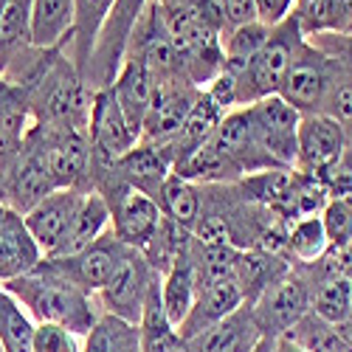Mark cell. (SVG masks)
Returning a JSON list of instances; mask_svg holds the SVG:
<instances>
[{
  "label": "cell",
  "mask_w": 352,
  "mask_h": 352,
  "mask_svg": "<svg viewBox=\"0 0 352 352\" xmlns=\"http://www.w3.org/2000/svg\"><path fill=\"white\" fill-rule=\"evenodd\" d=\"M302 3H307V0H299V6H302Z\"/></svg>",
  "instance_id": "cell-46"
},
{
  "label": "cell",
  "mask_w": 352,
  "mask_h": 352,
  "mask_svg": "<svg viewBox=\"0 0 352 352\" xmlns=\"http://www.w3.org/2000/svg\"><path fill=\"white\" fill-rule=\"evenodd\" d=\"M25 124H28L25 102H20L9 91V96L0 102V158L20 153L23 138H25Z\"/></svg>",
  "instance_id": "cell-31"
},
{
  "label": "cell",
  "mask_w": 352,
  "mask_h": 352,
  "mask_svg": "<svg viewBox=\"0 0 352 352\" xmlns=\"http://www.w3.org/2000/svg\"><path fill=\"white\" fill-rule=\"evenodd\" d=\"M110 91H113L116 102H119L133 135L141 138L146 110H150L153 94H155V79H153L150 68L144 65L141 56H130V60H124V65H122V71H119V76H116Z\"/></svg>",
  "instance_id": "cell-18"
},
{
  "label": "cell",
  "mask_w": 352,
  "mask_h": 352,
  "mask_svg": "<svg viewBox=\"0 0 352 352\" xmlns=\"http://www.w3.org/2000/svg\"><path fill=\"white\" fill-rule=\"evenodd\" d=\"M245 116L256 144L276 166L290 169L296 164V141H299V124H302V113L296 107L287 104L276 94L248 104Z\"/></svg>",
  "instance_id": "cell-3"
},
{
  "label": "cell",
  "mask_w": 352,
  "mask_h": 352,
  "mask_svg": "<svg viewBox=\"0 0 352 352\" xmlns=\"http://www.w3.org/2000/svg\"><path fill=\"white\" fill-rule=\"evenodd\" d=\"M349 79H352V56H349Z\"/></svg>",
  "instance_id": "cell-43"
},
{
  "label": "cell",
  "mask_w": 352,
  "mask_h": 352,
  "mask_svg": "<svg viewBox=\"0 0 352 352\" xmlns=\"http://www.w3.org/2000/svg\"><path fill=\"white\" fill-rule=\"evenodd\" d=\"M6 195H9V189H6V184H3V175H0V206H3Z\"/></svg>",
  "instance_id": "cell-40"
},
{
  "label": "cell",
  "mask_w": 352,
  "mask_h": 352,
  "mask_svg": "<svg viewBox=\"0 0 352 352\" xmlns=\"http://www.w3.org/2000/svg\"><path fill=\"white\" fill-rule=\"evenodd\" d=\"M330 91H333V76L327 56L302 43L279 87V96L296 107L302 116H310V113H321V104H327Z\"/></svg>",
  "instance_id": "cell-6"
},
{
  "label": "cell",
  "mask_w": 352,
  "mask_h": 352,
  "mask_svg": "<svg viewBox=\"0 0 352 352\" xmlns=\"http://www.w3.org/2000/svg\"><path fill=\"white\" fill-rule=\"evenodd\" d=\"M299 45H302L299 17L290 14L285 23L271 28L268 43L234 76V104H254L265 96H276Z\"/></svg>",
  "instance_id": "cell-2"
},
{
  "label": "cell",
  "mask_w": 352,
  "mask_h": 352,
  "mask_svg": "<svg viewBox=\"0 0 352 352\" xmlns=\"http://www.w3.org/2000/svg\"><path fill=\"white\" fill-rule=\"evenodd\" d=\"M110 212H113V234L119 237L124 245L146 251V245L153 243V237L161 228L164 212L161 206L130 186L122 189V195H116L113 203H107Z\"/></svg>",
  "instance_id": "cell-12"
},
{
  "label": "cell",
  "mask_w": 352,
  "mask_h": 352,
  "mask_svg": "<svg viewBox=\"0 0 352 352\" xmlns=\"http://www.w3.org/2000/svg\"><path fill=\"white\" fill-rule=\"evenodd\" d=\"M285 338H290L305 352H349V346L344 344L338 327L330 324V321H324L321 316H316L313 310L305 313L296 324L285 333Z\"/></svg>",
  "instance_id": "cell-28"
},
{
  "label": "cell",
  "mask_w": 352,
  "mask_h": 352,
  "mask_svg": "<svg viewBox=\"0 0 352 352\" xmlns=\"http://www.w3.org/2000/svg\"><path fill=\"white\" fill-rule=\"evenodd\" d=\"M6 214V206H0V217H3Z\"/></svg>",
  "instance_id": "cell-44"
},
{
  "label": "cell",
  "mask_w": 352,
  "mask_h": 352,
  "mask_svg": "<svg viewBox=\"0 0 352 352\" xmlns=\"http://www.w3.org/2000/svg\"><path fill=\"white\" fill-rule=\"evenodd\" d=\"M155 274L158 271L150 265V259L144 256V251L127 248L122 254V259L116 262V268H113L110 279L104 282V287L99 290L107 313L116 318L130 321V324H138L146 290H150Z\"/></svg>",
  "instance_id": "cell-5"
},
{
  "label": "cell",
  "mask_w": 352,
  "mask_h": 352,
  "mask_svg": "<svg viewBox=\"0 0 352 352\" xmlns=\"http://www.w3.org/2000/svg\"><path fill=\"white\" fill-rule=\"evenodd\" d=\"M6 293H12L17 305L28 307L40 324H60L74 336H87L99 321L91 293L54 274L45 262H40L25 276L6 282Z\"/></svg>",
  "instance_id": "cell-1"
},
{
  "label": "cell",
  "mask_w": 352,
  "mask_h": 352,
  "mask_svg": "<svg viewBox=\"0 0 352 352\" xmlns=\"http://www.w3.org/2000/svg\"><path fill=\"white\" fill-rule=\"evenodd\" d=\"M318 217H321V226H324V234L330 240V248H349L352 245V203L330 200Z\"/></svg>",
  "instance_id": "cell-32"
},
{
  "label": "cell",
  "mask_w": 352,
  "mask_h": 352,
  "mask_svg": "<svg viewBox=\"0 0 352 352\" xmlns=\"http://www.w3.org/2000/svg\"><path fill=\"white\" fill-rule=\"evenodd\" d=\"M6 96H9V85H6L3 79H0V102H3Z\"/></svg>",
  "instance_id": "cell-41"
},
{
  "label": "cell",
  "mask_w": 352,
  "mask_h": 352,
  "mask_svg": "<svg viewBox=\"0 0 352 352\" xmlns=\"http://www.w3.org/2000/svg\"><path fill=\"white\" fill-rule=\"evenodd\" d=\"M34 324L23 313L12 293L0 290V349L3 352H32Z\"/></svg>",
  "instance_id": "cell-29"
},
{
  "label": "cell",
  "mask_w": 352,
  "mask_h": 352,
  "mask_svg": "<svg viewBox=\"0 0 352 352\" xmlns=\"http://www.w3.org/2000/svg\"><path fill=\"white\" fill-rule=\"evenodd\" d=\"M74 32V0H32L28 43L37 48H56Z\"/></svg>",
  "instance_id": "cell-20"
},
{
  "label": "cell",
  "mask_w": 352,
  "mask_h": 352,
  "mask_svg": "<svg viewBox=\"0 0 352 352\" xmlns=\"http://www.w3.org/2000/svg\"><path fill=\"white\" fill-rule=\"evenodd\" d=\"M45 164L56 189H79L91 164V138L79 127H63L45 146Z\"/></svg>",
  "instance_id": "cell-14"
},
{
  "label": "cell",
  "mask_w": 352,
  "mask_h": 352,
  "mask_svg": "<svg viewBox=\"0 0 352 352\" xmlns=\"http://www.w3.org/2000/svg\"><path fill=\"white\" fill-rule=\"evenodd\" d=\"M32 25V0H9L0 14V48H12L20 40H28Z\"/></svg>",
  "instance_id": "cell-33"
},
{
  "label": "cell",
  "mask_w": 352,
  "mask_h": 352,
  "mask_svg": "<svg viewBox=\"0 0 352 352\" xmlns=\"http://www.w3.org/2000/svg\"><path fill=\"white\" fill-rule=\"evenodd\" d=\"M248 307L256 318L262 336L279 338L296 324L305 313H310V287L299 274L282 271Z\"/></svg>",
  "instance_id": "cell-4"
},
{
  "label": "cell",
  "mask_w": 352,
  "mask_h": 352,
  "mask_svg": "<svg viewBox=\"0 0 352 352\" xmlns=\"http://www.w3.org/2000/svg\"><path fill=\"white\" fill-rule=\"evenodd\" d=\"M346 153V138L341 124L327 113H310L302 116L299 141H296V164L299 172L321 178L338 158Z\"/></svg>",
  "instance_id": "cell-10"
},
{
  "label": "cell",
  "mask_w": 352,
  "mask_h": 352,
  "mask_svg": "<svg viewBox=\"0 0 352 352\" xmlns=\"http://www.w3.org/2000/svg\"><path fill=\"white\" fill-rule=\"evenodd\" d=\"M197 299V282H195V265L189 248H184L178 256L172 259V265L166 271V276L161 279V302H164V313L172 321V327L178 330L184 324V318L189 316L192 305Z\"/></svg>",
  "instance_id": "cell-19"
},
{
  "label": "cell",
  "mask_w": 352,
  "mask_h": 352,
  "mask_svg": "<svg viewBox=\"0 0 352 352\" xmlns=\"http://www.w3.org/2000/svg\"><path fill=\"white\" fill-rule=\"evenodd\" d=\"M116 0H74V40H76V65L87 71V60L94 54V43L104 28Z\"/></svg>",
  "instance_id": "cell-23"
},
{
  "label": "cell",
  "mask_w": 352,
  "mask_h": 352,
  "mask_svg": "<svg viewBox=\"0 0 352 352\" xmlns=\"http://www.w3.org/2000/svg\"><path fill=\"white\" fill-rule=\"evenodd\" d=\"M6 3H9V0H0V14H3V9H6Z\"/></svg>",
  "instance_id": "cell-42"
},
{
  "label": "cell",
  "mask_w": 352,
  "mask_h": 352,
  "mask_svg": "<svg viewBox=\"0 0 352 352\" xmlns=\"http://www.w3.org/2000/svg\"><path fill=\"white\" fill-rule=\"evenodd\" d=\"M243 305H245V293H243L240 282L234 276L217 279V282L206 285L203 290H197V299H195L189 316L184 318V324L178 327V336L184 341H189L197 333L209 330L212 324L223 321L226 316H231L234 310H240Z\"/></svg>",
  "instance_id": "cell-13"
},
{
  "label": "cell",
  "mask_w": 352,
  "mask_h": 352,
  "mask_svg": "<svg viewBox=\"0 0 352 352\" xmlns=\"http://www.w3.org/2000/svg\"><path fill=\"white\" fill-rule=\"evenodd\" d=\"M56 189L51 172H48V164H45V153L43 146H37V150L32 155H25L14 172L12 178V186H9V195L14 200V212H32L37 203L51 195Z\"/></svg>",
  "instance_id": "cell-21"
},
{
  "label": "cell",
  "mask_w": 352,
  "mask_h": 352,
  "mask_svg": "<svg viewBox=\"0 0 352 352\" xmlns=\"http://www.w3.org/2000/svg\"><path fill=\"white\" fill-rule=\"evenodd\" d=\"M82 352H141L138 324H130L124 318L104 313V316H99L94 330L87 333Z\"/></svg>",
  "instance_id": "cell-26"
},
{
  "label": "cell",
  "mask_w": 352,
  "mask_h": 352,
  "mask_svg": "<svg viewBox=\"0 0 352 352\" xmlns=\"http://www.w3.org/2000/svg\"><path fill=\"white\" fill-rule=\"evenodd\" d=\"M276 352H305V349H302V346H296L290 338L279 336V338H276Z\"/></svg>",
  "instance_id": "cell-38"
},
{
  "label": "cell",
  "mask_w": 352,
  "mask_h": 352,
  "mask_svg": "<svg viewBox=\"0 0 352 352\" xmlns=\"http://www.w3.org/2000/svg\"><path fill=\"white\" fill-rule=\"evenodd\" d=\"M110 220V206H107V200L99 195V192H91V195H85L82 200V209L71 226V234L65 237V243L60 245V251L51 254V256H74L79 251H85L87 245H94L99 237H102V231Z\"/></svg>",
  "instance_id": "cell-22"
},
{
  "label": "cell",
  "mask_w": 352,
  "mask_h": 352,
  "mask_svg": "<svg viewBox=\"0 0 352 352\" xmlns=\"http://www.w3.org/2000/svg\"><path fill=\"white\" fill-rule=\"evenodd\" d=\"M265 338L256 324L251 307H240L209 330L189 338V352H254V346Z\"/></svg>",
  "instance_id": "cell-17"
},
{
  "label": "cell",
  "mask_w": 352,
  "mask_h": 352,
  "mask_svg": "<svg viewBox=\"0 0 352 352\" xmlns=\"http://www.w3.org/2000/svg\"><path fill=\"white\" fill-rule=\"evenodd\" d=\"M254 352H276V338H262V341L254 346Z\"/></svg>",
  "instance_id": "cell-39"
},
{
  "label": "cell",
  "mask_w": 352,
  "mask_h": 352,
  "mask_svg": "<svg viewBox=\"0 0 352 352\" xmlns=\"http://www.w3.org/2000/svg\"><path fill=\"white\" fill-rule=\"evenodd\" d=\"M158 206H161L166 220H172L175 226H181L184 231H192L197 217H200V197H197L195 186L189 181H184L181 175H175V172L161 186Z\"/></svg>",
  "instance_id": "cell-25"
},
{
  "label": "cell",
  "mask_w": 352,
  "mask_h": 352,
  "mask_svg": "<svg viewBox=\"0 0 352 352\" xmlns=\"http://www.w3.org/2000/svg\"><path fill=\"white\" fill-rule=\"evenodd\" d=\"M268 37H271V28L262 25L259 20L231 28L228 40L223 43V71L231 74V76H237L259 54V48L268 43Z\"/></svg>",
  "instance_id": "cell-27"
},
{
  "label": "cell",
  "mask_w": 352,
  "mask_h": 352,
  "mask_svg": "<svg viewBox=\"0 0 352 352\" xmlns=\"http://www.w3.org/2000/svg\"><path fill=\"white\" fill-rule=\"evenodd\" d=\"M287 248L299 262H305V265H313V262L324 256L330 248V240L324 234V226H321V217L318 214L299 217L293 223V228L287 231Z\"/></svg>",
  "instance_id": "cell-30"
},
{
  "label": "cell",
  "mask_w": 352,
  "mask_h": 352,
  "mask_svg": "<svg viewBox=\"0 0 352 352\" xmlns=\"http://www.w3.org/2000/svg\"><path fill=\"white\" fill-rule=\"evenodd\" d=\"M310 310L330 324L352 321V282L349 276H321L310 290Z\"/></svg>",
  "instance_id": "cell-24"
},
{
  "label": "cell",
  "mask_w": 352,
  "mask_h": 352,
  "mask_svg": "<svg viewBox=\"0 0 352 352\" xmlns=\"http://www.w3.org/2000/svg\"><path fill=\"white\" fill-rule=\"evenodd\" d=\"M127 248L130 245H124L116 234H107V237L102 234L94 245H87L85 251H79L74 256H48L43 262L54 274L68 279L71 285L82 287L85 293H94V290L104 287V282L110 279V274L116 268V262L122 259V254Z\"/></svg>",
  "instance_id": "cell-7"
},
{
  "label": "cell",
  "mask_w": 352,
  "mask_h": 352,
  "mask_svg": "<svg viewBox=\"0 0 352 352\" xmlns=\"http://www.w3.org/2000/svg\"><path fill=\"white\" fill-rule=\"evenodd\" d=\"M43 262V251L28 234L20 212L6 209L0 217V282H12L34 271Z\"/></svg>",
  "instance_id": "cell-16"
},
{
  "label": "cell",
  "mask_w": 352,
  "mask_h": 352,
  "mask_svg": "<svg viewBox=\"0 0 352 352\" xmlns=\"http://www.w3.org/2000/svg\"><path fill=\"white\" fill-rule=\"evenodd\" d=\"M349 282H352V274H349Z\"/></svg>",
  "instance_id": "cell-47"
},
{
  "label": "cell",
  "mask_w": 352,
  "mask_h": 352,
  "mask_svg": "<svg viewBox=\"0 0 352 352\" xmlns=\"http://www.w3.org/2000/svg\"><path fill=\"white\" fill-rule=\"evenodd\" d=\"M141 6H144V0H116V6H113V20H119V25H122V37H127V32H130V25L135 23V17H138V12H141ZM107 17V20H110Z\"/></svg>",
  "instance_id": "cell-37"
},
{
  "label": "cell",
  "mask_w": 352,
  "mask_h": 352,
  "mask_svg": "<svg viewBox=\"0 0 352 352\" xmlns=\"http://www.w3.org/2000/svg\"><path fill=\"white\" fill-rule=\"evenodd\" d=\"M158 3H172V0H158Z\"/></svg>",
  "instance_id": "cell-45"
},
{
  "label": "cell",
  "mask_w": 352,
  "mask_h": 352,
  "mask_svg": "<svg viewBox=\"0 0 352 352\" xmlns=\"http://www.w3.org/2000/svg\"><path fill=\"white\" fill-rule=\"evenodd\" d=\"M85 192L82 189H54L51 195H45L32 212H25V228L34 237V243L40 245V251H45L48 256L60 251V245L65 243V237L71 234V226L82 209Z\"/></svg>",
  "instance_id": "cell-9"
},
{
  "label": "cell",
  "mask_w": 352,
  "mask_h": 352,
  "mask_svg": "<svg viewBox=\"0 0 352 352\" xmlns=\"http://www.w3.org/2000/svg\"><path fill=\"white\" fill-rule=\"evenodd\" d=\"M110 169L116 172V178H119L122 184H127L130 189H135V192H141L146 197H153L158 203L161 186L172 175L169 172L172 161H169L166 150H161V146L135 144L133 150H127Z\"/></svg>",
  "instance_id": "cell-15"
},
{
  "label": "cell",
  "mask_w": 352,
  "mask_h": 352,
  "mask_svg": "<svg viewBox=\"0 0 352 352\" xmlns=\"http://www.w3.org/2000/svg\"><path fill=\"white\" fill-rule=\"evenodd\" d=\"M220 9L226 14V23L231 28L245 25L256 20V9H254V0H220Z\"/></svg>",
  "instance_id": "cell-36"
},
{
  "label": "cell",
  "mask_w": 352,
  "mask_h": 352,
  "mask_svg": "<svg viewBox=\"0 0 352 352\" xmlns=\"http://www.w3.org/2000/svg\"><path fill=\"white\" fill-rule=\"evenodd\" d=\"M32 352H82L76 336L60 324H40L34 330Z\"/></svg>",
  "instance_id": "cell-34"
},
{
  "label": "cell",
  "mask_w": 352,
  "mask_h": 352,
  "mask_svg": "<svg viewBox=\"0 0 352 352\" xmlns=\"http://www.w3.org/2000/svg\"><path fill=\"white\" fill-rule=\"evenodd\" d=\"M87 127H91V133H87V138H91V158L104 169H110L138 141L110 87H104V91L94 96Z\"/></svg>",
  "instance_id": "cell-8"
},
{
  "label": "cell",
  "mask_w": 352,
  "mask_h": 352,
  "mask_svg": "<svg viewBox=\"0 0 352 352\" xmlns=\"http://www.w3.org/2000/svg\"><path fill=\"white\" fill-rule=\"evenodd\" d=\"M299 0H254L256 9V20L268 28H276L279 23H285L290 17V9L296 6Z\"/></svg>",
  "instance_id": "cell-35"
},
{
  "label": "cell",
  "mask_w": 352,
  "mask_h": 352,
  "mask_svg": "<svg viewBox=\"0 0 352 352\" xmlns=\"http://www.w3.org/2000/svg\"><path fill=\"white\" fill-rule=\"evenodd\" d=\"M195 99H197V94H192L186 85H181V79L155 82L153 104H150V110H146V119H144V127H141V135L146 138V144L161 146V144L178 141Z\"/></svg>",
  "instance_id": "cell-11"
}]
</instances>
